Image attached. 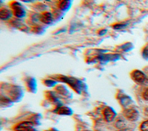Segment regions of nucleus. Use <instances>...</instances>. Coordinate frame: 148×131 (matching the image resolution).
Wrapping results in <instances>:
<instances>
[{"instance_id":"20e7f679","label":"nucleus","mask_w":148,"mask_h":131,"mask_svg":"<svg viewBox=\"0 0 148 131\" xmlns=\"http://www.w3.org/2000/svg\"><path fill=\"white\" fill-rule=\"evenodd\" d=\"M131 77L135 83L143 84L146 81V76L139 70H134L131 73Z\"/></svg>"},{"instance_id":"7ed1b4c3","label":"nucleus","mask_w":148,"mask_h":131,"mask_svg":"<svg viewBox=\"0 0 148 131\" xmlns=\"http://www.w3.org/2000/svg\"><path fill=\"white\" fill-rule=\"evenodd\" d=\"M60 79L68 84L73 89H75L76 91H77L78 93L80 92V84L79 80L77 79L73 78V77H68L66 76H63V77H60Z\"/></svg>"},{"instance_id":"412c9836","label":"nucleus","mask_w":148,"mask_h":131,"mask_svg":"<svg viewBox=\"0 0 148 131\" xmlns=\"http://www.w3.org/2000/svg\"><path fill=\"white\" fill-rule=\"evenodd\" d=\"M95 131H101V130H95Z\"/></svg>"},{"instance_id":"dca6fc26","label":"nucleus","mask_w":148,"mask_h":131,"mask_svg":"<svg viewBox=\"0 0 148 131\" xmlns=\"http://www.w3.org/2000/svg\"><path fill=\"white\" fill-rule=\"evenodd\" d=\"M142 96L145 100L148 101V88H147L144 91V92H143V94H142Z\"/></svg>"},{"instance_id":"ddd939ff","label":"nucleus","mask_w":148,"mask_h":131,"mask_svg":"<svg viewBox=\"0 0 148 131\" xmlns=\"http://www.w3.org/2000/svg\"><path fill=\"white\" fill-rule=\"evenodd\" d=\"M142 57L145 58L147 59H148V44L145 46L142 50Z\"/></svg>"},{"instance_id":"f8f14e48","label":"nucleus","mask_w":148,"mask_h":131,"mask_svg":"<svg viewBox=\"0 0 148 131\" xmlns=\"http://www.w3.org/2000/svg\"><path fill=\"white\" fill-rule=\"evenodd\" d=\"M140 129L142 131H148V120L143 121L140 124Z\"/></svg>"},{"instance_id":"423d86ee","label":"nucleus","mask_w":148,"mask_h":131,"mask_svg":"<svg viewBox=\"0 0 148 131\" xmlns=\"http://www.w3.org/2000/svg\"><path fill=\"white\" fill-rule=\"evenodd\" d=\"M12 8L13 14L17 17H23L25 16V12L21 5L18 2H13L12 4Z\"/></svg>"},{"instance_id":"f3484780","label":"nucleus","mask_w":148,"mask_h":131,"mask_svg":"<svg viewBox=\"0 0 148 131\" xmlns=\"http://www.w3.org/2000/svg\"><path fill=\"white\" fill-rule=\"evenodd\" d=\"M56 82L54 81H53V80H46V85H48L49 87H51V86H53L54 84H55Z\"/></svg>"},{"instance_id":"f257e3e1","label":"nucleus","mask_w":148,"mask_h":131,"mask_svg":"<svg viewBox=\"0 0 148 131\" xmlns=\"http://www.w3.org/2000/svg\"><path fill=\"white\" fill-rule=\"evenodd\" d=\"M123 115L127 120L131 122H134L138 119L139 114L136 109L134 108H129L124 110Z\"/></svg>"},{"instance_id":"2eb2a0df","label":"nucleus","mask_w":148,"mask_h":131,"mask_svg":"<svg viewBox=\"0 0 148 131\" xmlns=\"http://www.w3.org/2000/svg\"><path fill=\"white\" fill-rule=\"evenodd\" d=\"M126 24H114V25H113V28L114 29H123L124 28H125L126 27Z\"/></svg>"},{"instance_id":"6ab92c4d","label":"nucleus","mask_w":148,"mask_h":131,"mask_svg":"<svg viewBox=\"0 0 148 131\" xmlns=\"http://www.w3.org/2000/svg\"><path fill=\"white\" fill-rule=\"evenodd\" d=\"M118 131H131L130 129H127V128H125V129H120Z\"/></svg>"},{"instance_id":"0eeeda50","label":"nucleus","mask_w":148,"mask_h":131,"mask_svg":"<svg viewBox=\"0 0 148 131\" xmlns=\"http://www.w3.org/2000/svg\"><path fill=\"white\" fill-rule=\"evenodd\" d=\"M54 112L59 115H69L72 114V110L67 106H59L55 108Z\"/></svg>"},{"instance_id":"4be33fe9","label":"nucleus","mask_w":148,"mask_h":131,"mask_svg":"<svg viewBox=\"0 0 148 131\" xmlns=\"http://www.w3.org/2000/svg\"><path fill=\"white\" fill-rule=\"evenodd\" d=\"M35 131H36V130H35Z\"/></svg>"},{"instance_id":"4468645a","label":"nucleus","mask_w":148,"mask_h":131,"mask_svg":"<svg viewBox=\"0 0 148 131\" xmlns=\"http://www.w3.org/2000/svg\"><path fill=\"white\" fill-rule=\"evenodd\" d=\"M130 101V99L127 96H123L120 98L121 103L122 104V105H124V106L127 105L128 104H129Z\"/></svg>"},{"instance_id":"39448f33","label":"nucleus","mask_w":148,"mask_h":131,"mask_svg":"<svg viewBox=\"0 0 148 131\" xmlns=\"http://www.w3.org/2000/svg\"><path fill=\"white\" fill-rule=\"evenodd\" d=\"M103 115L105 121L109 122L114 119L116 116V113L112 107H106L103 111Z\"/></svg>"},{"instance_id":"f03ea898","label":"nucleus","mask_w":148,"mask_h":131,"mask_svg":"<svg viewBox=\"0 0 148 131\" xmlns=\"http://www.w3.org/2000/svg\"><path fill=\"white\" fill-rule=\"evenodd\" d=\"M34 123L31 121H24L20 122L14 127V131H35Z\"/></svg>"},{"instance_id":"1a4fd4ad","label":"nucleus","mask_w":148,"mask_h":131,"mask_svg":"<svg viewBox=\"0 0 148 131\" xmlns=\"http://www.w3.org/2000/svg\"><path fill=\"white\" fill-rule=\"evenodd\" d=\"M114 126L120 130L125 129L126 126V122L125 119L121 117H118L115 121Z\"/></svg>"},{"instance_id":"6e6552de","label":"nucleus","mask_w":148,"mask_h":131,"mask_svg":"<svg viewBox=\"0 0 148 131\" xmlns=\"http://www.w3.org/2000/svg\"><path fill=\"white\" fill-rule=\"evenodd\" d=\"M40 21L46 24H50L53 21V17L50 13L49 12H43L40 16Z\"/></svg>"},{"instance_id":"9d476101","label":"nucleus","mask_w":148,"mask_h":131,"mask_svg":"<svg viewBox=\"0 0 148 131\" xmlns=\"http://www.w3.org/2000/svg\"><path fill=\"white\" fill-rule=\"evenodd\" d=\"M12 15L10 10L6 8H1L0 10V16L1 19L6 20L9 18Z\"/></svg>"},{"instance_id":"a211bd4d","label":"nucleus","mask_w":148,"mask_h":131,"mask_svg":"<svg viewBox=\"0 0 148 131\" xmlns=\"http://www.w3.org/2000/svg\"><path fill=\"white\" fill-rule=\"evenodd\" d=\"M144 114L145 116L148 117V106L145 107L144 109Z\"/></svg>"},{"instance_id":"9b49d317","label":"nucleus","mask_w":148,"mask_h":131,"mask_svg":"<svg viewBox=\"0 0 148 131\" xmlns=\"http://www.w3.org/2000/svg\"><path fill=\"white\" fill-rule=\"evenodd\" d=\"M69 6V1H62L60 2L59 3V8L60 9H61V10H64L65 9H66V8H68Z\"/></svg>"},{"instance_id":"aec40b11","label":"nucleus","mask_w":148,"mask_h":131,"mask_svg":"<svg viewBox=\"0 0 148 131\" xmlns=\"http://www.w3.org/2000/svg\"><path fill=\"white\" fill-rule=\"evenodd\" d=\"M45 131H58V130H57V129H54V128H51V129H48V130H45Z\"/></svg>"}]
</instances>
